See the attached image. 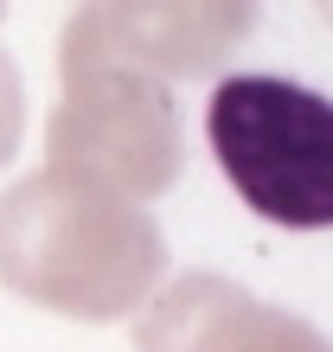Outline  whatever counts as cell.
<instances>
[{"mask_svg":"<svg viewBox=\"0 0 333 352\" xmlns=\"http://www.w3.org/2000/svg\"><path fill=\"white\" fill-rule=\"evenodd\" d=\"M0 282L65 320H129L166 282V237L148 205L39 167L0 192Z\"/></svg>","mask_w":333,"mask_h":352,"instance_id":"cell-1","label":"cell"},{"mask_svg":"<svg viewBox=\"0 0 333 352\" xmlns=\"http://www.w3.org/2000/svg\"><path fill=\"white\" fill-rule=\"evenodd\" d=\"M205 148L263 224L333 231V96L237 71L205 102Z\"/></svg>","mask_w":333,"mask_h":352,"instance_id":"cell-2","label":"cell"},{"mask_svg":"<svg viewBox=\"0 0 333 352\" xmlns=\"http://www.w3.org/2000/svg\"><path fill=\"white\" fill-rule=\"evenodd\" d=\"M58 102L45 122V167L148 205L186 167V122L173 84L141 77L77 38H58Z\"/></svg>","mask_w":333,"mask_h":352,"instance_id":"cell-3","label":"cell"},{"mask_svg":"<svg viewBox=\"0 0 333 352\" xmlns=\"http://www.w3.org/2000/svg\"><path fill=\"white\" fill-rule=\"evenodd\" d=\"M135 352H333V340L218 269H186L135 314Z\"/></svg>","mask_w":333,"mask_h":352,"instance_id":"cell-4","label":"cell"},{"mask_svg":"<svg viewBox=\"0 0 333 352\" xmlns=\"http://www.w3.org/2000/svg\"><path fill=\"white\" fill-rule=\"evenodd\" d=\"M250 26H257V7L244 0H103L65 19V38L141 77L180 84V77L212 71Z\"/></svg>","mask_w":333,"mask_h":352,"instance_id":"cell-5","label":"cell"},{"mask_svg":"<svg viewBox=\"0 0 333 352\" xmlns=\"http://www.w3.org/2000/svg\"><path fill=\"white\" fill-rule=\"evenodd\" d=\"M19 141H26V77H19L13 52L0 45V167L19 154Z\"/></svg>","mask_w":333,"mask_h":352,"instance_id":"cell-6","label":"cell"}]
</instances>
